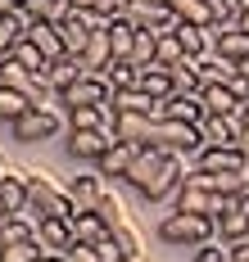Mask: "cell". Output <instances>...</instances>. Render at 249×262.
Returning <instances> with one entry per match:
<instances>
[{
	"instance_id": "1",
	"label": "cell",
	"mask_w": 249,
	"mask_h": 262,
	"mask_svg": "<svg viewBox=\"0 0 249 262\" xmlns=\"http://www.w3.org/2000/svg\"><path fill=\"white\" fill-rule=\"evenodd\" d=\"M159 239L172 249H204L218 239V222L213 217H199V212H168L159 222Z\"/></svg>"
},
{
	"instance_id": "2",
	"label": "cell",
	"mask_w": 249,
	"mask_h": 262,
	"mask_svg": "<svg viewBox=\"0 0 249 262\" xmlns=\"http://www.w3.org/2000/svg\"><path fill=\"white\" fill-rule=\"evenodd\" d=\"M28 217H36V222H46V217H73L68 190L55 185L46 172H28Z\"/></svg>"
},
{
	"instance_id": "3",
	"label": "cell",
	"mask_w": 249,
	"mask_h": 262,
	"mask_svg": "<svg viewBox=\"0 0 249 262\" xmlns=\"http://www.w3.org/2000/svg\"><path fill=\"white\" fill-rule=\"evenodd\" d=\"M59 127H64V108H28L18 122H14V140L23 145H41V140H55Z\"/></svg>"
},
{
	"instance_id": "4",
	"label": "cell",
	"mask_w": 249,
	"mask_h": 262,
	"mask_svg": "<svg viewBox=\"0 0 249 262\" xmlns=\"http://www.w3.org/2000/svg\"><path fill=\"white\" fill-rule=\"evenodd\" d=\"M95 27H105V18H100L95 9H73V14H68V18L59 23V36H64V50H68V54H82Z\"/></svg>"
},
{
	"instance_id": "5",
	"label": "cell",
	"mask_w": 249,
	"mask_h": 262,
	"mask_svg": "<svg viewBox=\"0 0 249 262\" xmlns=\"http://www.w3.org/2000/svg\"><path fill=\"white\" fill-rule=\"evenodd\" d=\"M127 18H132L140 32H172V27H177V14L168 9V0H132Z\"/></svg>"
},
{
	"instance_id": "6",
	"label": "cell",
	"mask_w": 249,
	"mask_h": 262,
	"mask_svg": "<svg viewBox=\"0 0 249 262\" xmlns=\"http://www.w3.org/2000/svg\"><path fill=\"white\" fill-rule=\"evenodd\" d=\"M113 100V86L105 81V73H86L73 91H64V104L68 108H86V104H109Z\"/></svg>"
},
{
	"instance_id": "7",
	"label": "cell",
	"mask_w": 249,
	"mask_h": 262,
	"mask_svg": "<svg viewBox=\"0 0 249 262\" xmlns=\"http://www.w3.org/2000/svg\"><path fill=\"white\" fill-rule=\"evenodd\" d=\"M113 131H68V154L86 158V163H100V158L113 149Z\"/></svg>"
},
{
	"instance_id": "8",
	"label": "cell",
	"mask_w": 249,
	"mask_h": 262,
	"mask_svg": "<svg viewBox=\"0 0 249 262\" xmlns=\"http://www.w3.org/2000/svg\"><path fill=\"white\" fill-rule=\"evenodd\" d=\"M199 131H204V149H209V145H213V149H236V140H240L245 122H240V118H222V113H209V118L199 122Z\"/></svg>"
},
{
	"instance_id": "9",
	"label": "cell",
	"mask_w": 249,
	"mask_h": 262,
	"mask_svg": "<svg viewBox=\"0 0 249 262\" xmlns=\"http://www.w3.org/2000/svg\"><path fill=\"white\" fill-rule=\"evenodd\" d=\"M213 32V54H222L226 63H245L249 59V32H240V27L231 23V27H209Z\"/></svg>"
},
{
	"instance_id": "10",
	"label": "cell",
	"mask_w": 249,
	"mask_h": 262,
	"mask_svg": "<svg viewBox=\"0 0 249 262\" xmlns=\"http://www.w3.org/2000/svg\"><path fill=\"white\" fill-rule=\"evenodd\" d=\"M113 113H136V118H163V100H154L150 91H113Z\"/></svg>"
},
{
	"instance_id": "11",
	"label": "cell",
	"mask_w": 249,
	"mask_h": 262,
	"mask_svg": "<svg viewBox=\"0 0 249 262\" xmlns=\"http://www.w3.org/2000/svg\"><path fill=\"white\" fill-rule=\"evenodd\" d=\"M36 244L46 249V253H68L77 239H73V226H68V217H46L41 226H36Z\"/></svg>"
},
{
	"instance_id": "12",
	"label": "cell",
	"mask_w": 249,
	"mask_h": 262,
	"mask_svg": "<svg viewBox=\"0 0 249 262\" xmlns=\"http://www.w3.org/2000/svg\"><path fill=\"white\" fill-rule=\"evenodd\" d=\"M86 73H91V68H86L82 54H64V59H55V63H50V73H46V77H50V86H55L59 100H64V91H73Z\"/></svg>"
},
{
	"instance_id": "13",
	"label": "cell",
	"mask_w": 249,
	"mask_h": 262,
	"mask_svg": "<svg viewBox=\"0 0 249 262\" xmlns=\"http://www.w3.org/2000/svg\"><path fill=\"white\" fill-rule=\"evenodd\" d=\"M159 167H163V149H150V145H140V154H136V163H132V172L122 177V181L132 185V190H150V181L159 177Z\"/></svg>"
},
{
	"instance_id": "14",
	"label": "cell",
	"mask_w": 249,
	"mask_h": 262,
	"mask_svg": "<svg viewBox=\"0 0 249 262\" xmlns=\"http://www.w3.org/2000/svg\"><path fill=\"white\" fill-rule=\"evenodd\" d=\"M68 226H73V239H77V244H100L105 235H113L109 226H105V217H100L95 208H73Z\"/></svg>"
},
{
	"instance_id": "15",
	"label": "cell",
	"mask_w": 249,
	"mask_h": 262,
	"mask_svg": "<svg viewBox=\"0 0 249 262\" xmlns=\"http://www.w3.org/2000/svg\"><path fill=\"white\" fill-rule=\"evenodd\" d=\"M218 239L222 244L249 239V212L240 208V199H226V208H222V217H218Z\"/></svg>"
},
{
	"instance_id": "16",
	"label": "cell",
	"mask_w": 249,
	"mask_h": 262,
	"mask_svg": "<svg viewBox=\"0 0 249 262\" xmlns=\"http://www.w3.org/2000/svg\"><path fill=\"white\" fill-rule=\"evenodd\" d=\"M236 63H226L222 54H204V59H195V77H199V91L204 86H231L236 81Z\"/></svg>"
},
{
	"instance_id": "17",
	"label": "cell",
	"mask_w": 249,
	"mask_h": 262,
	"mask_svg": "<svg viewBox=\"0 0 249 262\" xmlns=\"http://www.w3.org/2000/svg\"><path fill=\"white\" fill-rule=\"evenodd\" d=\"M195 167H199V172H213V177H226V172H245L249 163H245L240 149H213V145H209L204 154L195 158Z\"/></svg>"
},
{
	"instance_id": "18",
	"label": "cell",
	"mask_w": 249,
	"mask_h": 262,
	"mask_svg": "<svg viewBox=\"0 0 249 262\" xmlns=\"http://www.w3.org/2000/svg\"><path fill=\"white\" fill-rule=\"evenodd\" d=\"M163 118L168 122H191L199 127L209 113H204V95H168L163 100Z\"/></svg>"
},
{
	"instance_id": "19",
	"label": "cell",
	"mask_w": 249,
	"mask_h": 262,
	"mask_svg": "<svg viewBox=\"0 0 249 262\" xmlns=\"http://www.w3.org/2000/svg\"><path fill=\"white\" fill-rule=\"evenodd\" d=\"M136 154H140V145H132V140H113V149L95 163V172H100V177H127L132 163H136Z\"/></svg>"
},
{
	"instance_id": "20",
	"label": "cell",
	"mask_w": 249,
	"mask_h": 262,
	"mask_svg": "<svg viewBox=\"0 0 249 262\" xmlns=\"http://www.w3.org/2000/svg\"><path fill=\"white\" fill-rule=\"evenodd\" d=\"M64 190H68L73 208H95V204L105 199V177H100V172H86V177H73Z\"/></svg>"
},
{
	"instance_id": "21",
	"label": "cell",
	"mask_w": 249,
	"mask_h": 262,
	"mask_svg": "<svg viewBox=\"0 0 249 262\" xmlns=\"http://www.w3.org/2000/svg\"><path fill=\"white\" fill-rule=\"evenodd\" d=\"M28 41H32V46H36L41 54H46L50 63L68 54V50H64V36H59V23H46V18H36V23L28 27Z\"/></svg>"
},
{
	"instance_id": "22",
	"label": "cell",
	"mask_w": 249,
	"mask_h": 262,
	"mask_svg": "<svg viewBox=\"0 0 249 262\" xmlns=\"http://www.w3.org/2000/svg\"><path fill=\"white\" fill-rule=\"evenodd\" d=\"M82 59H86V68H91V73H105V68L113 63V41H109V23L91 32V41H86Z\"/></svg>"
},
{
	"instance_id": "23",
	"label": "cell",
	"mask_w": 249,
	"mask_h": 262,
	"mask_svg": "<svg viewBox=\"0 0 249 262\" xmlns=\"http://www.w3.org/2000/svg\"><path fill=\"white\" fill-rule=\"evenodd\" d=\"M36 217H28V212H14V217H5L0 222V249L5 244H23V239H36Z\"/></svg>"
},
{
	"instance_id": "24",
	"label": "cell",
	"mask_w": 249,
	"mask_h": 262,
	"mask_svg": "<svg viewBox=\"0 0 249 262\" xmlns=\"http://www.w3.org/2000/svg\"><path fill=\"white\" fill-rule=\"evenodd\" d=\"M204 113H222V118H240V100L231 86H204Z\"/></svg>"
},
{
	"instance_id": "25",
	"label": "cell",
	"mask_w": 249,
	"mask_h": 262,
	"mask_svg": "<svg viewBox=\"0 0 249 262\" xmlns=\"http://www.w3.org/2000/svg\"><path fill=\"white\" fill-rule=\"evenodd\" d=\"M0 199H5V208H9V212H28V172H5Z\"/></svg>"
},
{
	"instance_id": "26",
	"label": "cell",
	"mask_w": 249,
	"mask_h": 262,
	"mask_svg": "<svg viewBox=\"0 0 249 262\" xmlns=\"http://www.w3.org/2000/svg\"><path fill=\"white\" fill-rule=\"evenodd\" d=\"M140 91H150L154 100L177 95V86H172V68H163V63H150V68H140Z\"/></svg>"
},
{
	"instance_id": "27",
	"label": "cell",
	"mask_w": 249,
	"mask_h": 262,
	"mask_svg": "<svg viewBox=\"0 0 249 262\" xmlns=\"http://www.w3.org/2000/svg\"><path fill=\"white\" fill-rule=\"evenodd\" d=\"M136 32H140V27L132 23V18H113V23H109L113 59H132V50H136Z\"/></svg>"
},
{
	"instance_id": "28",
	"label": "cell",
	"mask_w": 249,
	"mask_h": 262,
	"mask_svg": "<svg viewBox=\"0 0 249 262\" xmlns=\"http://www.w3.org/2000/svg\"><path fill=\"white\" fill-rule=\"evenodd\" d=\"M191 54L181 46V36H177V27L172 32H159V54H154V63H163V68H181Z\"/></svg>"
},
{
	"instance_id": "29",
	"label": "cell",
	"mask_w": 249,
	"mask_h": 262,
	"mask_svg": "<svg viewBox=\"0 0 249 262\" xmlns=\"http://www.w3.org/2000/svg\"><path fill=\"white\" fill-rule=\"evenodd\" d=\"M105 81H109L113 91H136L140 86V68L132 59H113L109 68H105Z\"/></svg>"
},
{
	"instance_id": "30",
	"label": "cell",
	"mask_w": 249,
	"mask_h": 262,
	"mask_svg": "<svg viewBox=\"0 0 249 262\" xmlns=\"http://www.w3.org/2000/svg\"><path fill=\"white\" fill-rule=\"evenodd\" d=\"M23 9H28L32 23H36V18H46V23H64V18L73 14V0H28Z\"/></svg>"
},
{
	"instance_id": "31",
	"label": "cell",
	"mask_w": 249,
	"mask_h": 262,
	"mask_svg": "<svg viewBox=\"0 0 249 262\" xmlns=\"http://www.w3.org/2000/svg\"><path fill=\"white\" fill-rule=\"evenodd\" d=\"M28 108H32V100L23 95V91H9V86H0V122H9V127H14V122H18Z\"/></svg>"
},
{
	"instance_id": "32",
	"label": "cell",
	"mask_w": 249,
	"mask_h": 262,
	"mask_svg": "<svg viewBox=\"0 0 249 262\" xmlns=\"http://www.w3.org/2000/svg\"><path fill=\"white\" fill-rule=\"evenodd\" d=\"M32 81H36V77H32L18 59H5V63H0V86H9V91H23V95H28Z\"/></svg>"
},
{
	"instance_id": "33",
	"label": "cell",
	"mask_w": 249,
	"mask_h": 262,
	"mask_svg": "<svg viewBox=\"0 0 249 262\" xmlns=\"http://www.w3.org/2000/svg\"><path fill=\"white\" fill-rule=\"evenodd\" d=\"M46 258V249L36 244V239H23V244H5L0 249V262H41Z\"/></svg>"
},
{
	"instance_id": "34",
	"label": "cell",
	"mask_w": 249,
	"mask_h": 262,
	"mask_svg": "<svg viewBox=\"0 0 249 262\" xmlns=\"http://www.w3.org/2000/svg\"><path fill=\"white\" fill-rule=\"evenodd\" d=\"M95 212H100V217H105V226H109V231H118V226H122V222H127V212H122V199H118V194H113V190H105V199H100V204H95Z\"/></svg>"
},
{
	"instance_id": "35",
	"label": "cell",
	"mask_w": 249,
	"mask_h": 262,
	"mask_svg": "<svg viewBox=\"0 0 249 262\" xmlns=\"http://www.w3.org/2000/svg\"><path fill=\"white\" fill-rule=\"evenodd\" d=\"M113 239H118V249H122V258H127V262H140V235L127 226V222L113 231Z\"/></svg>"
},
{
	"instance_id": "36",
	"label": "cell",
	"mask_w": 249,
	"mask_h": 262,
	"mask_svg": "<svg viewBox=\"0 0 249 262\" xmlns=\"http://www.w3.org/2000/svg\"><path fill=\"white\" fill-rule=\"evenodd\" d=\"M191 262H231V244H222V239H213V244H204V249H195Z\"/></svg>"
},
{
	"instance_id": "37",
	"label": "cell",
	"mask_w": 249,
	"mask_h": 262,
	"mask_svg": "<svg viewBox=\"0 0 249 262\" xmlns=\"http://www.w3.org/2000/svg\"><path fill=\"white\" fill-rule=\"evenodd\" d=\"M127 9H132V0H95V14L113 23V18H127Z\"/></svg>"
},
{
	"instance_id": "38",
	"label": "cell",
	"mask_w": 249,
	"mask_h": 262,
	"mask_svg": "<svg viewBox=\"0 0 249 262\" xmlns=\"http://www.w3.org/2000/svg\"><path fill=\"white\" fill-rule=\"evenodd\" d=\"M95 253H100V262H127L122 258V249H118V239L113 235H105L100 244H95Z\"/></svg>"
},
{
	"instance_id": "39",
	"label": "cell",
	"mask_w": 249,
	"mask_h": 262,
	"mask_svg": "<svg viewBox=\"0 0 249 262\" xmlns=\"http://www.w3.org/2000/svg\"><path fill=\"white\" fill-rule=\"evenodd\" d=\"M68 262H100V253H95V244H73Z\"/></svg>"
},
{
	"instance_id": "40",
	"label": "cell",
	"mask_w": 249,
	"mask_h": 262,
	"mask_svg": "<svg viewBox=\"0 0 249 262\" xmlns=\"http://www.w3.org/2000/svg\"><path fill=\"white\" fill-rule=\"evenodd\" d=\"M236 149H240V154H245V163H249V127L240 131V140H236Z\"/></svg>"
},
{
	"instance_id": "41",
	"label": "cell",
	"mask_w": 249,
	"mask_h": 262,
	"mask_svg": "<svg viewBox=\"0 0 249 262\" xmlns=\"http://www.w3.org/2000/svg\"><path fill=\"white\" fill-rule=\"evenodd\" d=\"M41 262H68V253H46Z\"/></svg>"
},
{
	"instance_id": "42",
	"label": "cell",
	"mask_w": 249,
	"mask_h": 262,
	"mask_svg": "<svg viewBox=\"0 0 249 262\" xmlns=\"http://www.w3.org/2000/svg\"><path fill=\"white\" fill-rule=\"evenodd\" d=\"M236 27H240V32H249V9L240 14V18H236Z\"/></svg>"
},
{
	"instance_id": "43",
	"label": "cell",
	"mask_w": 249,
	"mask_h": 262,
	"mask_svg": "<svg viewBox=\"0 0 249 262\" xmlns=\"http://www.w3.org/2000/svg\"><path fill=\"white\" fill-rule=\"evenodd\" d=\"M73 9H95V0H73Z\"/></svg>"
},
{
	"instance_id": "44",
	"label": "cell",
	"mask_w": 249,
	"mask_h": 262,
	"mask_svg": "<svg viewBox=\"0 0 249 262\" xmlns=\"http://www.w3.org/2000/svg\"><path fill=\"white\" fill-rule=\"evenodd\" d=\"M5 217H14V212H9V208H5V199H0V222H5Z\"/></svg>"
},
{
	"instance_id": "45",
	"label": "cell",
	"mask_w": 249,
	"mask_h": 262,
	"mask_svg": "<svg viewBox=\"0 0 249 262\" xmlns=\"http://www.w3.org/2000/svg\"><path fill=\"white\" fill-rule=\"evenodd\" d=\"M236 9H240V14H245V9H249V0H236Z\"/></svg>"
},
{
	"instance_id": "46",
	"label": "cell",
	"mask_w": 249,
	"mask_h": 262,
	"mask_svg": "<svg viewBox=\"0 0 249 262\" xmlns=\"http://www.w3.org/2000/svg\"><path fill=\"white\" fill-rule=\"evenodd\" d=\"M240 77H249V59H245V63H240Z\"/></svg>"
},
{
	"instance_id": "47",
	"label": "cell",
	"mask_w": 249,
	"mask_h": 262,
	"mask_svg": "<svg viewBox=\"0 0 249 262\" xmlns=\"http://www.w3.org/2000/svg\"><path fill=\"white\" fill-rule=\"evenodd\" d=\"M240 122H245V127H249V108H245V113H240Z\"/></svg>"
},
{
	"instance_id": "48",
	"label": "cell",
	"mask_w": 249,
	"mask_h": 262,
	"mask_svg": "<svg viewBox=\"0 0 249 262\" xmlns=\"http://www.w3.org/2000/svg\"><path fill=\"white\" fill-rule=\"evenodd\" d=\"M0 181H5V167H0Z\"/></svg>"
}]
</instances>
